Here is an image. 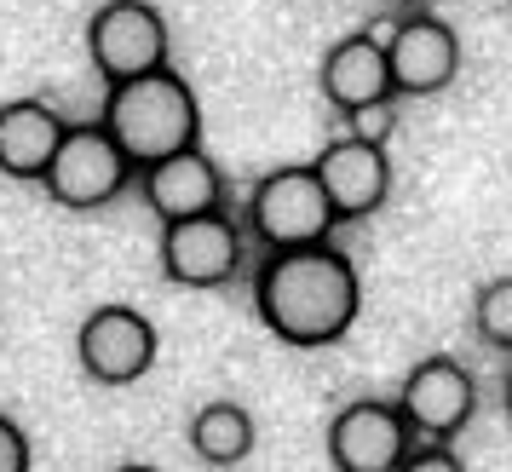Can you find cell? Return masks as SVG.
<instances>
[{
  "label": "cell",
  "mask_w": 512,
  "mask_h": 472,
  "mask_svg": "<svg viewBox=\"0 0 512 472\" xmlns=\"http://www.w3.org/2000/svg\"><path fill=\"white\" fill-rule=\"evenodd\" d=\"M254 311L282 346L323 352L334 340H346L351 323H357L363 277L334 242L282 248V254H265L254 265Z\"/></svg>",
  "instance_id": "6da1fadb"
},
{
  "label": "cell",
  "mask_w": 512,
  "mask_h": 472,
  "mask_svg": "<svg viewBox=\"0 0 512 472\" xmlns=\"http://www.w3.org/2000/svg\"><path fill=\"white\" fill-rule=\"evenodd\" d=\"M98 121L110 127V139L127 150L133 167H150V162H162V156H179L190 144H202V104H196L190 81L173 64L110 87Z\"/></svg>",
  "instance_id": "7a4b0ae2"
},
{
  "label": "cell",
  "mask_w": 512,
  "mask_h": 472,
  "mask_svg": "<svg viewBox=\"0 0 512 472\" xmlns=\"http://www.w3.org/2000/svg\"><path fill=\"white\" fill-rule=\"evenodd\" d=\"M248 236H254L265 254H282V248H317L334 236L340 213L328 202L317 167H271L254 190H248Z\"/></svg>",
  "instance_id": "3957f363"
},
{
  "label": "cell",
  "mask_w": 512,
  "mask_h": 472,
  "mask_svg": "<svg viewBox=\"0 0 512 472\" xmlns=\"http://www.w3.org/2000/svg\"><path fill=\"white\" fill-rule=\"evenodd\" d=\"M133 179H139V167L127 162V150L110 139V127L104 121H81V127L64 133L52 167L41 173V190H47L58 208L93 213V208H110Z\"/></svg>",
  "instance_id": "277c9868"
},
{
  "label": "cell",
  "mask_w": 512,
  "mask_h": 472,
  "mask_svg": "<svg viewBox=\"0 0 512 472\" xmlns=\"http://www.w3.org/2000/svg\"><path fill=\"white\" fill-rule=\"evenodd\" d=\"M167 52H173V35L150 0H104L87 18V64L98 70L104 87L167 70Z\"/></svg>",
  "instance_id": "5b68a950"
},
{
  "label": "cell",
  "mask_w": 512,
  "mask_h": 472,
  "mask_svg": "<svg viewBox=\"0 0 512 472\" xmlns=\"http://www.w3.org/2000/svg\"><path fill=\"white\" fill-rule=\"evenodd\" d=\"M242 254H248V236L225 208L162 225V248H156L162 277L179 288H225L242 271Z\"/></svg>",
  "instance_id": "8992f818"
},
{
  "label": "cell",
  "mask_w": 512,
  "mask_h": 472,
  "mask_svg": "<svg viewBox=\"0 0 512 472\" xmlns=\"http://www.w3.org/2000/svg\"><path fill=\"white\" fill-rule=\"evenodd\" d=\"M156 323L133 306H98L75 329V357L98 386H133L156 369Z\"/></svg>",
  "instance_id": "52a82bcc"
},
{
  "label": "cell",
  "mask_w": 512,
  "mask_h": 472,
  "mask_svg": "<svg viewBox=\"0 0 512 472\" xmlns=\"http://www.w3.org/2000/svg\"><path fill=\"white\" fill-rule=\"evenodd\" d=\"M415 449V426L403 421L397 403L357 398L328 421V461L334 472H397Z\"/></svg>",
  "instance_id": "ba28073f"
},
{
  "label": "cell",
  "mask_w": 512,
  "mask_h": 472,
  "mask_svg": "<svg viewBox=\"0 0 512 472\" xmlns=\"http://www.w3.org/2000/svg\"><path fill=\"white\" fill-rule=\"evenodd\" d=\"M397 409H403V421L415 426V438H426V444H449V438L472 421V409H478V386H472V375H466L455 357H426V363L409 369Z\"/></svg>",
  "instance_id": "9c48e42d"
},
{
  "label": "cell",
  "mask_w": 512,
  "mask_h": 472,
  "mask_svg": "<svg viewBox=\"0 0 512 472\" xmlns=\"http://www.w3.org/2000/svg\"><path fill=\"white\" fill-rule=\"evenodd\" d=\"M386 64H392V93L397 98H432L461 75V41H455V29L443 24V18L409 12V18L397 24L392 47H386Z\"/></svg>",
  "instance_id": "30bf717a"
},
{
  "label": "cell",
  "mask_w": 512,
  "mask_h": 472,
  "mask_svg": "<svg viewBox=\"0 0 512 472\" xmlns=\"http://www.w3.org/2000/svg\"><path fill=\"white\" fill-rule=\"evenodd\" d=\"M317 179H323L328 202L340 213V225L346 219H369V213L386 208V196H392V162H386V144H363L340 133V139H328L317 150Z\"/></svg>",
  "instance_id": "8fae6325"
},
{
  "label": "cell",
  "mask_w": 512,
  "mask_h": 472,
  "mask_svg": "<svg viewBox=\"0 0 512 472\" xmlns=\"http://www.w3.org/2000/svg\"><path fill=\"white\" fill-rule=\"evenodd\" d=\"M133 185H139L144 208L156 213L162 225L225 208V173H219V162H213L202 144H190V150H179V156H162V162L139 167Z\"/></svg>",
  "instance_id": "7c38bea8"
},
{
  "label": "cell",
  "mask_w": 512,
  "mask_h": 472,
  "mask_svg": "<svg viewBox=\"0 0 512 472\" xmlns=\"http://www.w3.org/2000/svg\"><path fill=\"white\" fill-rule=\"evenodd\" d=\"M70 133V121L52 110L47 98H6L0 104V173L41 185V173L52 167L58 144Z\"/></svg>",
  "instance_id": "4fadbf2b"
},
{
  "label": "cell",
  "mask_w": 512,
  "mask_h": 472,
  "mask_svg": "<svg viewBox=\"0 0 512 472\" xmlns=\"http://www.w3.org/2000/svg\"><path fill=\"white\" fill-rule=\"evenodd\" d=\"M317 87H323V98L340 110V116L363 110V104H380V98H397L386 47H374L363 29L346 35V41H334V47L323 52V64H317Z\"/></svg>",
  "instance_id": "5bb4252c"
},
{
  "label": "cell",
  "mask_w": 512,
  "mask_h": 472,
  "mask_svg": "<svg viewBox=\"0 0 512 472\" xmlns=\"http://www.w3.org/2000/svg\"><path fill=\"white\" fill-rule=\"evenodd\" d=\"M190 449L208 461V467H236L254 455V415L231 398H213L190 415Z\"/></svg>",
  "instance_id": "9a60e30c"
},
{
  "label": "cell",
  "mask_w": 512,
  "mask_h": 472,
  "mask_svg": "<svg viewBox=\"0 0 512 472\" xmlns=\"http://www.w3.org/2000/svg\"><path fill=\"white\" fill-rule=\"evenodd\" d=\"M472 329H478L484 346L512 352V277H495V283L478 288V300H472Z\"/></svg>",
  "instance_id": "2e32d148"
},
{
  "label": "cell",
  "mask_w": 512,
  "mask_h": 472,
  "mask_svg": "<svg viewBox=\"0 0 512 472\" xmlns=\"http://www.w3.org/2000/svg\"><path fill=\"white\" fill-rule=\"evenodd\" d=\"M346 133L363 144H386L397 133V98H380V104H363L346 116Z\"/></svg>",
  "instance_id": "e0dca14e"
},
{
  "label": "cell",
  "mask_w": 512,
  "mask_h": 472,
  "mask_svg": "<svg viewBox=\"0 0 512 472\" xmlns=\"http://www.w3.org/2000/svg\"><path fill=\"white\" fill-rule=\"evenodd\" d=\"M0 472H29V432L12 415H0Z\"/></svg>",
  "instance_id": "ac0fdd59"
},
{
  "label": "cell",
  "mask_w": 512,
  "mask_h": 472,
  "mask_svg": "<svg viewBox=\"0 0 512 472\" xmlns=\"http://www.w3.org/2000/svg\"><path fill=\"white\" fill-rule=\"evenodd\" d=\"M397 472H466V467L455 461V449L449 444H415L409 455H403V467Z\"/></svg>",
  "instance_id": "d6986e66"
},
{
  "label": "cell",
  "mask_w": 512,
  "mask_h": 472,
  "mask_svg": "<svg viewBox=\"0 0 512 472\" xmlns=\"http://www.w3.org/2000/svg\"><path fill=\"white\" fill-rule=\"evenodd\" d=\"M397 24H403V18H374V24L363 29V35H369L374 47H392V35H397Z\"/></svg>",
  "instance_id": "ffe728a7"
},
{
  "label": "cell",
  "mask_w": 512,
  "mask_h": 472,
  "mask_svg": "<svg viewBox=\"0 0 512 472\" xmlns=\"http://www.w3.org/2000/svg\"><path fill=\"white\" fill-rule=\"evenodd\" d=\"M116 472H162V467H150V461H127V467H116Z\"/></svg>",
  "instance_id": "44dd1931"
},
{
  "label": "cell",
  "mask_w": 512,
  "mask_h": 472,
  "mask_svg": "<svg viewBox=\"0 0 512 472\" xmlns=\"http://www.w3.org/2000/svg\"><path fill=\"white\" fill-rule=\"evenodd\" d=\"M501 403H507V415H512V375H507V392H501Z\"/></svg>",
  "instance_id": "7402d4cb"
},
{
  "label": "cell",
  "mask_w": 512,
  "mask_h": 472,
  "mask_svg": "<svg viewBox=\"0 0 512 472\" xmlns=\"http://www.w3.org/2000/svg\"><path fill=\"white\" fill-rule=\"evenodd\" d=\"M397 6H426V0H397Z\"/></svg>",
  "instance_id": "603a6c76"
},
{
  "label": "cell",
  "mask_w": 512,
  "mask_h": 472,
  "mask_svg": "<svg viewBox=\"0 0 512 472\" xmlns=\"http://www.w3.org/2000/svg\"><path fill=\"white\" fill-rule=\"evenodd\" d=\"M507 6H512V0H507Z\"/></svg>",
  "instance_id": "cb8c5ba5"
}]
</instances>
